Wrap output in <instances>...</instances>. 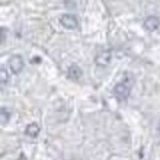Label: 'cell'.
<instances>
[{"label": "cell", "instance_id": "6", "mask_svg": "<svg viewBox=\"0 0 160 160\" xmlns=\"http://www.w3.org/2000/svg\"><path fill=\"white\" fill-rule=\"evenodd\" d=\"M41 132V127L37 124V123H30L27 127H26V129H25V134L26 136H28V137H31V138H37L38 137V134H40Z\"/></svg>", "mask_w": 160, "mask_h": 160}, {"label": "cell", "instance_id": "5", "mask_svg": "<svg viewBox=\"0 0 160 160\" xmlns=\"http://www.w3.org/2000/svg\"><path fill=\"white\" fill-rule=\"evenodd\" d=\"M111 57H112V54L110 51H102L95 57V63L99 67H105L111 62Z\"/></svg>", "mask_w": 160, "mask_h": 160}, {"label": "cell", "instance_id": "3", "mask_svg": "<svg viewBox=\"0 0 160 160\" xmlns=\"http://www.w3.org/2000/svg\"><path fill=\"white\" fill-rule=\"evenodd\" d=\"M60 23H62V26L63 27H65V28H68V30H75L77 27H78V19L74 16V15H72V14H65V15H63L62 18H60Z\"/></svg>", "mask_w": 160, "mask_h": 160}, {"label": "cell", "instance_id": "8", "mask_svg": "<svg viewBox=\"0 0 160 160\" xmlns=\"http://www.w3.org/2000/svg\"><path fill=\"white\" fill-rule=\"evenodd\" d=\"M10 120V112L6 107H1L0 110V122H1V126H5Z\"/></svg>", "mask_w": 160, "mask_h": 160}, {"label": "cell", "instance_id": "10", "mask_svg": "<svg viewBox=\"0 0 160 160\" xmlns=\"http://www.w3.org/2000/svg\"><path fill=\"white\" fill-rule=\"evenodd\" d=\"M6 30H5V27H1V43L4 44L5 43V38H6Z\"/></svg>", "mask_w": 160, "mask_h": 160}, {"label": "cell", "instance_id": "2", "mask_svg": "<svg viewBox=\"0 0 160 160\" xmlns=\"http://www.w3.org/2000/svg\"><path fill=\"white\" fill-rule=\"evenodd\" d=\"M23 67H25V62H23V58L20 54H15L9 59V68L14 74L21 73Z\"/></svg>", "mask_w": 160, "mask_h": 160}, {"label": "cell", "instance_id": "7", "mask_svg": "<svg viewBox=\"0 0 160 160\" xmlns=\"http://www.w3.org/2000/svg\"><path fill=\"white\" fill-rule=\"evenodd\" d=\"M82 75V70L80 69V67H78L77 64H72L68 68V77L72 80H78L81 78Z\"/></svg>", "mask_w": 160, "mask_h": 160}, {"label": "cell", "instance_id": "4", "mask_svg": "<svg viewBox=\"0 0 160 160\" xmlns=\"http://www.w3.org/2000/svg\"><path fill=\"white\" fill-rule=\"evenodd\" d=\"M160 26V20L159 18L157 16H148L145 20H144V28L149 32H154L159 28Z\"/></svg>", "mask_w": 160, "mask_h": 160}, {"label": "cell", "instance_id": "1", "mask_svg": "<svg viewBox=\"0 0 160 160\" xmlns=\"http://www.w3.org/2000/svg\"><path fill=\"white\" fill-rule=\"evenodd\" d=\"M129 94H131V86L127 82H118L113 88V95L118 101L127 100Z\"/></svg>", "mask_w": 160, "mask_h": 160}, {"label": "cell", "instance_id": "11", "mask_svg": "<svg viewBox=\"0 0 160 160\" xmlns=\"http://www.w3.org/2000/svg\"><path fill=\"white\" fill-rule=\"evenodd\" d=\"M158 131H159V133H160V122H159V124H158Z\"/></svg>", "mask_w": 160, "mask_h": 160}, {"label": "cell", "instance_id": "9", "mask_svg": "<svg viewBox=\"0 0 160 160\" xmlns=\"http://www.w3.org/2000/svg\"><path fill=\"white\" fill-rule=\"evenodd\" d=\"M9 81V74L8 70L5 69V67L0 68V82H1V88H4Z\"/></svg>", "mask_w": 160, "mask_h": 160}]
</instances>
